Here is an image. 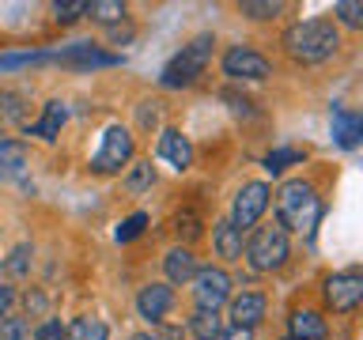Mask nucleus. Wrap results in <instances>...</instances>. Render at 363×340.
I'll return each mask as SVG.
<instances>
[{"label": "nucleus", "mask_w": 363, "mask_h": 340, "mask_svg": "<svg viewBox=\"0 0 363 340\" xmlns=\"http://www.w3.org/2000/svg\"><path fill=\"white\" fill-rule=\"evenodd\" d=\"M337 45H340V34L329 19H306V23H295V27L284 30V50L299 64L325 61V57L337 53Z\"/></svg>", "instance_id": "nucleus-1"}, {"label": "nucleus", "mask_w": 363, "mask_h": 340, "mask_svg": "<svg viewBox=\"0 0 363 340\" xmlns=\"http://www.w3.org/2000/svg\"><path fill=\"white\" fill-rule=\"evenodd\" d=\"M277 215H280V227L284 231H314V223L322 220V200H318V193L311 181H288V186H280L277 193Z\"/></svg>", "instance_id": "nucleus-2"}, {"label": "nucleus", "mask_w": 363, "mask_h": 340, "mask_svg": "<svg viewBox=\"0 0 363 340\" xmlns=\"http://www.w3.org/2000/svg\"><path fill=\"white\" fill-rule=\"evenodd\" d=\"M212 45H216V38L212 34H197L189 45H182V50L167 61V68H163V87H189V84H197V79L204 76V68H208V61H212Z\"/></svg>", "instance_id": "nucleus-3"}, {"label": "nucleus", "mask_w": 363, "mask_h": 340, "mask_svg": "<svg viewBox=\"0 0 363 340\" xmlns=\"http://www.w3.org/2000/svg\"><path fill=\"white\" fill-rule=\"evenodd\" d=\"M288 254H291V242H288V231H284L280 223L257 227L246 242V261H250V268H257V272L280 268L284 261H288Z\"/></svg>", "instance_id": "nucleus-4"}, {"label": "nucleus", "mask_w": 363, "mask_h": 340, "mask_svg": "<svg viewBox=\"0 0 363 340\" xmlns=\"http://www.w3.org/2000/svg\"><path fill=\"white\" fill-rule=\"evenodd\" d=\"M133 159V132L125 125H110L102 132V147L91 155V170L95 174H118L121 166H129Z\"/></svg>", "instance_id": "nucleus-5"}, {"label": "nucleus", "mask_w": 363, "mask_h": 340, "mask_svg": "<svg viewBox=\"0 0 363 340\" xmlns=\"http://www.w3.org/2000/svg\"><path fill=\"white\" fill-rule=\"evenodd\" d=\"M322 291H325L329 310L348 314V310H356V306L363 302V276L359 272H333V276H325Z\"/></svg>", "instance_id": "nucleus-6"}, {"label": "nucleus", "mask_w": 363, "mask_h": 340, "mask_svg": "<svg viewBox=\"0 0 363 340\" xmlns=\"http://www.w3.org/2000/svg\"><path fill=\"white\" fill-rule=\"evenodd\" d=\"M193 299H197V310H220V306L231 299V276L223 268H197V280H193Z\"/></svg>", "instance_id": "nucleus-7"}, {"label": "nucleus", "mask_w": 363, "mask_h": 340, "mask_svg": "<svg viewBox=\"0 0 363 340\" xmlns=\"http://www.w3.org/2000/svg\"><path fill=\"white\" fill-rule=\"evenodd\" d=\"M269 208V186L265 181H246L242 189H238L235 197V208H231V223L238 231H246V227H257L261 212Z\"/></svg>", "instance_id": "nucleus-8"}, {"label": "nucleus", "mask_w": 363, "mask_h": 340, "mask_svg": "<svg viewBox=\"0 0 363 340\" xmlns=\"http://www.w3.org/2000/svg\"><path fill=\"white\" fill-rule=\"evenodd\" d=\"M223 76H231V79H269L272 64L257 50H250V45H231V50L223 53Z\"/></svg>", "instance_id": "nucleus-9"}, {"label": "nucleus", "mask_w": 363, "mask_h": 340, "mask_svg": "<svg viewBox=\"0 0 363 340\" xmlns=\"http://www.w3.org/2000/svg\"><path fill=\"white\" fill-rule=\"evenodd\" d=\"M53 61H61L68 68H113V64H121V57L102 53L91 42H72V45H65L61 53H53Z\"/></svg>", "instance_id": "nucleus-10"}, {"label": "nucleus", "mask_w": 363, "mask_h": 340, "mask_svg": "<svg viewBox=\"0 0 363 340\" xmlns=\"http://www.w3.org/2000/svg\"><path fill=\"white\" fill-rule=\"evenodd\" d=\"M170 306H174V288H167V283H147V288H140V295H136V310H140V317H147L152 325L163 322L170 314Z\"/></svg>", "instance_id": "nucleus-11"}, {"label": "nucleus", "mask_w": 363, "mask_h": 340, "mask_svg": "<svg viewBox=\"0 0 363 340\" xmlns=\"http://www.w3.org/2000/svg\"><path fill=\"white\" fill-rule=\"evenodd\" d=\"M155 152H159V159H167L174 170H186L193 163V144H189V136H182L178 129H163V132H159Z\"/></svg>", "instance_id": "nucleus-12"}, {"label": "nucleus", "mask_w": 363, "mask_h": 340, "mask_svg": "<svg viewBox=\"0 0 363 340\" xmlns=\"http://www.w3.org/2000/svg\"><path fill=\"white\" fill-rule=\"evenodd\" d=\"M265 295L261 291H242L238 299H231V325L238 329H254L261 325V317H265Z\"/></svg>", "instance_id": "nucleus-13"}, {"label": "nucleus", "mask_w": 363, "mask_h": 340, "mask_svg": "<svg viewBox=\"0 0 363 340\" xmlns=\"http://www.w3.org/2000/svg\"><path fill=\"white\" fill-rule=\"evenodd\" d=\"M288 333L291 340H325V317L318 310H291L288 317Z\"/></svg>", "instance_id": "nucleus-14"}, {"label": "nucleus", "mask_w": 363, "mask_h": 340, "mask_svg": "<svg viewBox=\"0 0 363 340\" xmlns=\"http://www.w3.org/2000/svg\"><path fill=\"white\" fill-rule=\"evenodd\" d=\"M329 125H333V140L340 147H359V110L337 106L333 118H329Z\"/></svg>", "instance_id": "nucleus-15"}, {"label": "nucleus", "mask_w": 363, "mask_h": 340, "mask_svg": "<svg viewBox=\"0 0 363 340\" xmlns=\"http://www.w3.org/2000/svg\"><path fill=\"white\" fill-rule=\"evenodd\" d=\"M163 268H167V280L170 283L197 280V257H193V249H186V246L170 249V254L163 257Z\"/></svg>", "instance_id": "nucleus-16"}, {"label": "nucleus", "mask_w": 363, "mask_h": 340, "mask_svg": "<svg viewBox=\"0 0 363 340\" xmlns=\"http://www.w3.org/2000/svg\"><path fill=\"white\" fill-rule=\"evenodd\" d=\"M68 121V110H65V102H45V110H42V121H34L27 125V132L34 136H42V140H57V132H61V125Z\"/></svg>", "instance_id": "nucleus-17"}, {"label": "nucleus", "mask_w": 363, "mask_h": 340, "mask_svg": "<svg viewBox=\"0 0 363 340\" xmlns=\"http://www.w3.org/2000/svg\"><path fill=\"white\" fill-rule=\"evenodd\" d=\"M212 242H216V254H220L223 261H238V257H242V231H238L231 220L216 223Z\"/></svg>", "instance_id": "nucleus-18"}, {"label": "nucleus", "mask_w": 363, "mask_h": 340, "mask_svg": "<svg viewBox=\"0 0 363 340\" xmlns=\"http://www.w3.org/2000/svg\"><path fill=\"white\" fill-rule=\"evenodd\" d=\"M27 170V147L19 140H0V178H19Z\"/></svg>", "instance_id": "nucleus-19"}, {"label": "nucleus", "mask_w": 363, "mask_h": 340, "mask_svg": "<svg viewBox=\"0 0 363 340\" xmlns=\"http://www.w3.org/2000/svg\"><path fill=\"white\" fill-rule=\"evenodd\" d=\"M189 333L197 336V340H216L223 333L220 329V317H216V310H197L189 317Z\"/></svg>", "instance_id": "nucleus-20"}, {"label": "nucleus", "mask_w": 363, "mask_h": 340, "mask_svg": "<svg viewBox=\"0 0 363 340\" xmlns=\"http://www.w3.org/2000/svg\"><path fill=\"white\" fill-rule=\"evenodd\" d=\"M68 340H110V333L99 317H76L68 325Z\"/></svg>", "instance_id": "nucleus-21"}, {"label": "nucleus", "mask_w": 363, "mask_h": 340, "mask_svg": "<svg viewBox=\"0 0 363 340\" xmlns=\"http://www.w3.org/2000/svg\"><path fill=\"white\" fill-rule=\"evenodd\" d=\"M295 163H303V152L299 147H277V152H269L265 159H261V166L269 170V174H280V170H288Z\"/></svg>", "instance_id": "nucleus-22"}, {"label": "nucleus", "mask_w": 363, "mask_h": 340, "mask_svg": "<svg viewBox=\"0 0 363 340\" xmlns=\"http://www.w3.org/2000/svg\"><path fill=\"white\" fill-rule=\"evenodd\" d=\"M53 61V53H0V72H16V68H27V64H45Z\"/></svg>", "instance_id": "nucleus-23"}, {"label": "nucleus", "mask_w": 363, "mask_h": 340, "mask_svg": "<svg viewBox=\"0 0 363 340\" xmlns=\"http://www.w3.org/2000/svg\"><path fill=\"white\" fill-rule=\"evenodd\" d=\"M125 11H129V8H125L121 0H95V4L87 8V16L99 19V23H121Z\"/></svg>", "instance_id": "nucleus-24"}, {"label": "nucleus", "mask_w": 363, "mask_h": 340, "mask_svg": "<svg viewBox=\"0 0 363 340\" xmlns=\"http://www.w3.org/2000/svg\"><path fill=\"white\" fill-rule=\"evenodd\" d=\"M333 16L345 23V27L363 30V0H340V4L333 8Z\"/></svg>", "instance_id": "nucleus-25"}, {"label": "nucleus", "mask_w": 363, "mask_h": 340, "mask_svg": "<svg viewBox=\"0 0 363 340\" xmlns=\"http://www.w3.org/2000/svg\"><path fill=\"white\" fill-rule=\"evenodd\" d=\"M238 11H242V16H254V19H277L284 11V4L280 0H246V4H238Z\"/></svg>", "instance_id": "nucleus-26"}, {"label": "nucleus", "mask_w": 363, "mask_h": 340, "mask_svg": "<svg viewBox=\"0 0 363 340\" xmlns=\"http://www.w3.org/2000/svg\"><path fill=\"white\" fill-rule=\"evenodd\" d=\"M144 227H147V215L144 212H133L129 220H121V227L113 231V238H118V242H133L136 234H144Z\"/></svg>", "instance_id": "nucleus-27"}, {"label": "nucleus", "mask_w": 363, "mask_h": 340, "mask_svg": "<svg viewBox=\"0 0 363 340\" xmlns=\"http://www.w3.org/2000/svg\"><path fill=\"white\" fill-rule=\"evenodd\" d=\"M174 231H178V238H186V242L201 238V220H197V212H178V215H174Z\"/></svg>", "instance_id": "nucleus-28"}, {"label": "nucleus", "mask_w": 363, "mask_h": 340, "mask_svg": "<svg viewBox=\"0 0 363 340\" xmlns=\"http://www.w3.org/2000/svg\"><path fill=\"white\" fill-rule=\"evenodd\" d=\"M4 272H8V276H23V272H30V246H16V249H11V257L4 261Z\"/></svg>", "instance_id": "nucleus-29"}, {"label": "nucleus", "mask_w": 363, "mask_h": 340, "mask_svg": "<svg viewBox=\"0 0 363 340\" xmlns=\"http://www.w3.org/2000/svg\"><path fill=\"white\" fill-rule=\"evenodd\" d=\"M152 181H155V170H152V163H136V166H133V174L125 178V186H129L133 193H144L147 186H152Z\"/></svg>", "instance_id": "nucleus-30"}, {"label": "nucleus", "mask_w": 363, "mask_h": 340, "mask_svg": "<svg viewBox=\"0 0 363 340\" xmlns=\"http://www.w3.org/2000/svg\"><path fill=\"white\" fill-rule=\"evenodd\" d=\"M30 325L23 322V317H8V322H0V340H27Z\"/></svg>", "instance_id": "nucleus-31"}, {"label": "nucleus", "mask_w": 363, "mask_h": 340, "mask_svg": "<svg viewBox=\"0 0 363 340\" xmlns=\"http://www.w3.org/2000/svg\"><path fill=\"white\" fill-rule=\"evenodd\" d=\"M87 8L91 4H84V0H76V4H53V16H57V23H76L79 16H87Z\"/></svg>", "instance_id": "nucleus-32"}, {"label": "nucleus", "mask_w": 363, "mask_h": 340, "mask_svg": "<svg viewBox=\"0 0 363 340\" xmlns=\"http://www.w3.org/2000/svg\"><path fill=\"white\" fill-rule=\"evenodd\" d=\"M34 340H68V329L61 322H42L34 329Z\"/></svg>", "instance_id": "nucleus-33"}, {"label": "nucleus", "mask_w": 363, "mask_h": 340, "mask_svg": "<svg viewBox=\"0 0 363 340\" xmlns=\"http://www.w3.org/2000/svg\"><path fill=\"white\" fill-rule=\"evenodd\" d=\"M11 306H16V291H11L8 283H0V322L11 317Z\"/></svg>", "instance_id": "nucleus-34"}, {"label": "nucleus", "mask_w": 363, "mask_h": 340, "mask_svg": "<svg viewBox=\"0 0 363 340\" xmlns=\"http://www.w3.org/2000/svg\"><path fill=\"white\" fill-rule=\"evenodd\" d=\"M140 125L144 129H155L159 125V102H144L140 106Z\"/></svg>", "instance_id": "nucleus-35"}, {"label": "nucleus", "mask_w": 363, "mask_h": 340, "mask_svg": "<svg viewBox=\"0 0 363 340\" xmlns=\"http://www.w3.org/2000/svg\"><path fill=\"white\" fill-rule=\"evenodd\" d=\"M45 306H50V302H45L42 291H30L27 295V314H45Z\"/></svg>", "instance_id": "nucleus-36"}, {"label": "nucleus", "mask_w": 363, "mask_h": 340, "mask_svg": "<svg viewBox=\"0 0 363 340\" xmlns=\"http://www.w3.org/2000/svg\"><path fill=\"white\" fill-rule=\"evenodd\" d=\"M155 340H186V333H182V325H159Z\"/></svg>", "instance_id": "nucleus-37"}, {"label": "nucleus", "mask_w": 363, "mask_h": 340, "mask_svg": "<svg viewBox=\"0 0 363 340\" xmlns=\"http://www.w3.org/2000/svg\"><path fill=\"white\" fill-rule=\"evenodd\" d=\"M216 340H250V329H238V325H231V329H223Z\"/></svg>", "instance_id": "nucleus-38"}, {"label": "nucleus", "mask_w": 363, "mask_h": 340, "mask_svg": "<svg viewBox=\"0 0 363 340\" xmlns=\"http://www.w3.org/2000/svg\"><path fill=\"white\" fill-rule=\"evenodd\" d=\"M129 340H155L152 333H136V336H129Z\"/></svg>", "instance_id": "nucleus-39"}, {"label": "nucleus", "mask_w": 363, "mask_h": 340, "mask_svg": "<svg viewBox=\"0 0 363 340\" xmlns=\"http://www.w3.org/2000/svg\"><path fill=\"white\" fill-rule=\"evenodd\" d=\"M359 144H363V113H359Z\"/></svg>", "instance_id": "nucleus-40"}]
</instances>
